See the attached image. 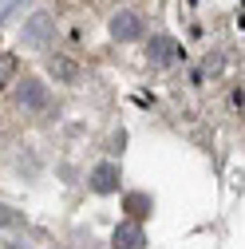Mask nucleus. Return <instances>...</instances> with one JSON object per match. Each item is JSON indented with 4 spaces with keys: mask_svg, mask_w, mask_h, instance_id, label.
Listing matches in <instances>:
<instances>
[{
    "mask_svg": "<svg viewBox=\"0 0 245 249\" xmlns=\"http://www.w3.org/2000/svg\"><path fill=\"white\" fill-rule=\"evenodd\" d=\"M146 55H150V64H155V68H170L174 59L182 55V48H178L170 36H150V44H146Z\"/></svg>",
    "mask_w": 245,
    "mask_h": 249,
    "instance_id": "f257e3e1",
    "label": "nucleus"
},
{
    "mask_svg": "<svg viewBox=\"0 0 245 249\" xmlns=\"http://www.w3.org/2000/svg\"><path fill=\"white\" fill-rule=\"evenodd\" d=\"M111 36L122 40V44H127V40H139V36H142V16H139V12H115V16H111Z\"/></svg>",
    "mask_w": 245,
    "mask_h": 249,
    "instance_id": "f03ea898",
    "label": "nucleus"
},
{
    "mask_svg": "<svg viewBox=\"0 0 245 249\" xmlns=\"http://www.w3.org/2000/svg\"><path fill=\"white\" fill-rule=\"evenodd\" d=\"M16 103H20L24 111H44V107H48V87H44L40 79H24V87L16 91Z\"/></svg>",
    "mask_w": 245,
    "mask_h": 249,
    "instance_id": "7ed1b4c3",
    "label": "nucleus"
},
{
    "mask_svg": "<svg viewBox=\"0 0 245 249\" xmlns=\"http://www.w3.org/2000/svg\"><path fill=\"white\" fill-rule=\"evenodd\" d=\"M91 190L95 194H115L119 190V166L115 162H99L91 170Z\"/></svg>",
    "mask_w": 245,
    "mask_h": 249,
    "instance_id": "20e7f679",
    "label": "nucleus"
},
{
    "mask_svg": "<svg viewBox=\"0 0 245 249\" xmlns=\"http://www.w3.org/2000/svg\"><path fill=\"white\" fill-rule=\"evenodd\" d=\"M111 241H115V249H142V245H146V233H142L139 222H122Z\"/></svg>",
    "mask_w": 245,
    "mask_h": 249,
    "instance_id": "39448f33",
    "label": "nucleus"
},
{
    "mask_svg": "<svg viewBox=\"0 0 245 249\" xmlns=\"http://www.w3.org/2000/svg\"><path fill=\"white\" fill-rule=\"evenodd\" d=\"M127 213H131V222L146 217V213H150V198H146V194H127Z\"/></svg>",
    "mask_w": 245,
    "mask_h": 249,
    "instance_id": "423d86ee",
    "label": "nucleus"
},
{
    "mask_svg": "<svg viewBox=\"0 0 245 249\" xmlns=\"http://www.w3.org/2000/svg\"><path fill=\"white\" fill-rule=\"evenodd\" d=\"M16 75V55H8V52H0V91L8 87V79Z\"/></svg>",
    "mask_w": 245,
    "mask_h": 249,
    "instance_id": "0eeeda50",
    "label": "nucleus"
},
{
    "mask_svg": "<svg viewBox=\"0 0 245 249\" xmlns=\"http://www.w3.org/2000/svg\"><path fill=\"white\" fill-rule=\"evenodd\" d=\"M0 222H12V210L8 206H0Z\"/></svg>",
    "mask_w": 245,
    "mask_h": 249,
    "instance_id": "6e6552de",
    "label": "nucleus"
}]
</instances>
